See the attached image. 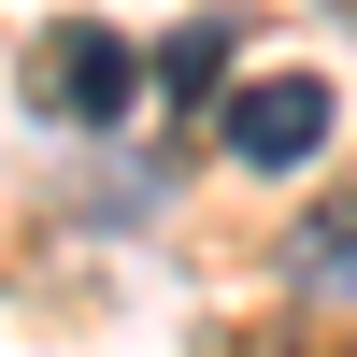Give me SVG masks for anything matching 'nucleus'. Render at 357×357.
<instances>
[{"label":"nucleus","mask_w":357,"mask_h":357,"mask_svg":"<svg viewBox=\"0 0 357 357\" xmlns=\"http://www.w3.org/2000/svg\"><path fill=\"white\" fill-rule=\"evenodd\" d=\"M329 129H343V86H329V72H243V86L215 100V158H229V172H314Z\"/></svg>","instance_id":"f257e3e1"},{"label":"nucleus","mask_w":357,"mask_h":357,"mask_svg":"<svg viewBox=\"0 0 357 357\" xmlns=\"http://www.w3.org/2000/svg\"><path fill=\"white\" fill-rule=\"evenodd\" d=\"M29 100H43L57 129H129V100H143V43H129V29H100V15L43 29V57H29Z\"/></svg>","instance_id":"f03ea898"},{"label":"nucleus","mask_w":357,"mask_h":357,"mask_svg":"<svg viewBox=\"0 0 357 357\" xmlns=\"http://www.w3.org/2000/svg\"><path fill=\"white\" fill-rule=\"evenodd\" d=\"M286 286L301 301H357V200H329V215L286 229Z\"/></svg>","instance_id":"7ed1b4c3"},{"label":"nucleus","mask_w":357,"mask_h":357,"mask_svg":"<svg viewBox=\"0 0 357 357\" xmlns=\"http://www.w3.org/2000/svg\"><path fill=\"white\" fill-rule=\"evenodd\" d=\"M229 57H243V15H186V29L158 43V86H172V100H215Z\"/></svg>","instance_id":"20e7f679"}]
</instances>
